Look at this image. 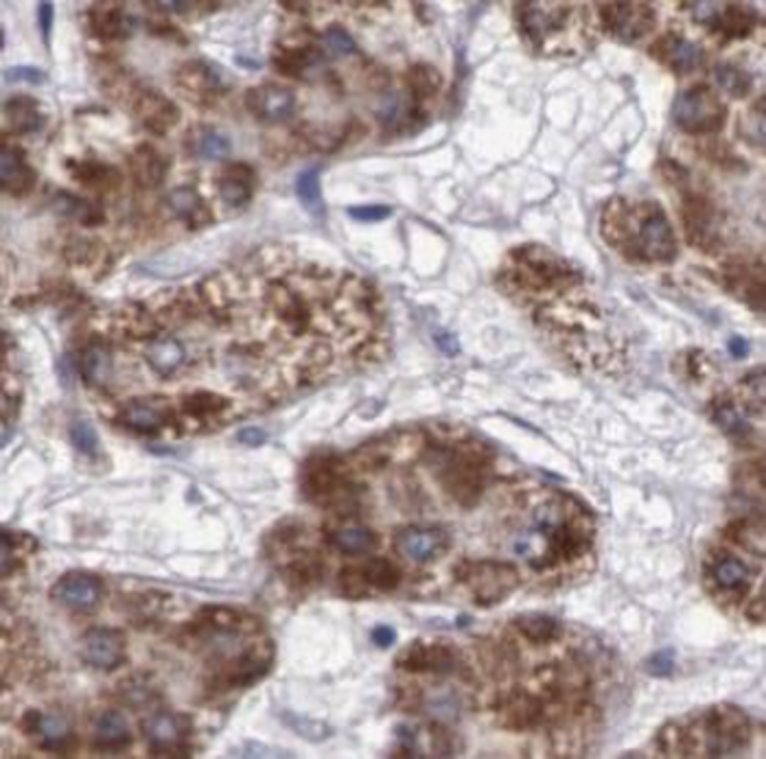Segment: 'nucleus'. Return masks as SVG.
<instances>
[{"label": "nucleus", "instance_id": "nucleus-19", "mask_svg": "<svg viewBox=\"0 0 766 759\" xmlns=\"http://www.w3.org/2000/svg\"><path fill=\"white\" fill-rule=\"evenodd\" d=\"M178 86L187 92V95L200 99H213L222 95L228 88L222 70L206 62L184 64L178 73Z\"/></svg>", "mask_w": 766, "mask_h": 759}, {"label": "nucleus", "instance_id": "nucleus-45", "mask_svg": "<svg viewBox=\"0 0 766 759\" xmlns=\"http://www.w3.org/2000/svg\"><path fill=\"white\" fill-rule=\"evenodd\" d=\"M348 215L357 221H366V224H373V221H381L392 215L390 206H381V204H368V206H353L348 208Z\"/></svg>", "mask_w": 766, "mask_h": 759}, {"label": "nucleus", "instance_id": "nucleus-48", "mask_svg": "<svg viewBox=\"0 0 766 759\" xmlns=\"http://www.w3.org/2000/svg\"><path fill=\"white\" fill-rule=\"evenodd\" d=\"M239 440L248 447H259L265 442V431L259 427H246L239 431Z\"/></svg>", "mask_w": 766, "mask_h": 759}, {"label": "nucleus", "instance_id": "nucleus-22", "mask_svg": "<svg viewBox=\"0 0 766 759\" xmlns=\"http://www.w3.org/2000/svg\"><path fill=\"white\" fill-rule=\"evenodd\" d=\"M254 186H257V175H254L252 167L243 165V162H232L217 180L219 197L232 208L246 206L252 200Z\"/></svg>", "mask_w": 766, "mask_h": 759}, {"label": "nucleus", "instance_id": "nucleus-8", "mask_svg": "<svg viewBox=\"0 0 766 759\" xmlns=\"http://www.w3.org/2000/svg\"><path fill=\"white\" fill-rule=\"evenodd\" d=\"M596 9L598 27L626 44L646 38L657 27V14L648 3H607Z\"/></svg>", "mask_w": 766, "mask_h": 759}, {"label": "nucleus", "instance_id": "nucleus-24", "mask_svg": "<svg viewBox=\"0 0 766 759\" xmlns=\"http://www.w3.org/2000/svg\"><path fill=\"white\" fill-rule=\"evenodd\" d=\"M119 423L134 434H156L167 425V412L162 410L160 403L132 401L123 407Z\"/></svg>", "mask_w": 766, "mask_h": 759}, {"label": "nucleus", "instance_id": "nucleus-47", "mask_svg": "<svg viewBox=\"0 0 766 759\" xmlns=\"http://www.w3.org/2000/svg\"><path fill=\"white\" fill-rule=\"evenodd\" d=\"M38 22H40V31H42L44 42H49V35L53 29V5L51 3L38 5Z\"/></svg>", "mask_w": 766, "mask_h": 759}, {"label": "nucleus", "instance_id": "nucleus-5", "mask_svg": "<svg viewBox=\"0 0 766 759\" xmlns=\"http://www.w3.org/2000/svg\"><path fill=\"white\" fill-rule=\"evenodd\" d=\"M521 40L541 57H578L596 46L598 16L578 3H519Z\"/></svg>", "mask_w": 766, "mask_h": 759}, {"label": "nucleus", "instance_id": "nucleus-26", "mask_svg": "<svg viewBox=\"0 0 766 759\" xmlns=\"http://www.w3.org/2000/svg\"><path fill=\"white\" fill-rule=\"evenodd\" d=\"M88 22L103 40H119L130 35L134 29L132 18L119 5H97L88 11Z\"/></svg>", "mask_w": 766, "mask_h": 759}, {"label": "nucleus", "instance_id": "nucleus-16", "mask_svg": "<svg viewBox=\"0 0 766 759\" xmlns=\"http://www.w3.org/2000/svg\"><path fill=\"white\" fill-rule=\"evenodd\" d=\"M327 541L333 552H338L342 556H353V558L375 556V550L379 545L377 534L357 521L338 523L329 532Z\"/></svg>", "mask_w": 766, "mask_h": 759}, {"label": "nucleus", "instance_id": "nucleus-15", "mask_svg": "<svg viewBox=\"0 0 766 759\" xmlns=\"http://www.w3.org/2000/svg\"><path fill=\"white\" fill-rule=\"evenodd\" d=\"M248 110L265 123H281L292 119L296 112V95L285 86L263 84L250 88L246 95Z\"/></svg>", "mask_w": 766, "mask_h": 759}, {"label": "nucleus", "instance_id": "nucleus-13", "mask_svg": "<svg viewBox=\"0 0 766 759\" xmlns=\"http://www.w3.org/2000/svg\"><path fill=\"white\" fill-rule=\"evenodd\" d=\"M653 55L666 68H670L672 73L681 77L696 73L705 64L703 46L677 31H668L664 38H659L653 44Z\"/></svg>", "mask_w": 766, "mask_h": 759}, {"label": "nucleus", "instance_id": "nucleus-50", "mask_svg": "<svg viewBox=\"0 0 766 759\" xmlns=\"http://www.w3.org/2000/svg\"><path fill=\"white\" fill-rule=\"evenodd\" d=\"M436 342L440 344V348H443L447 355L458 353V344H456V340H454V335H449V333L438 335V337H436Z\"/></svg>", "mask_w": 766, "mask_h": 759}, {"label": "nucleus", "instance_id": "nucleus-32", "mask_svg": "<svg viewBox=\"0 0 766 759\" xmlns=\"http://www.w3.org/2000/svg\"><path fill=\"white\" fill-rule=\"evenodd\" d=\"M81 375L84 379L95 385V388H103L112 377V353L110 346L103 342H92L84 357H81Z\"/></svg>", "mask_w": 766, "mask_h": 759}, {"label": "nucleus", "instance_id": "nucleus-12", "mask_svg": "<svg viewBox=\"0 0 766 759\" xmlns=\"http://www.w3.org/2000/svg\"><path fill=\"white\" fill-rule=\"evenodd\" d=\"M51 598L64 609L95 611L103 598V582L95 574L71 571L55 582Z\"/></svg>", "mask_w": 766, "mask_h": 759}, {"label": "nucleus", "instance_id": "nucleus-1", "mask_svg": "<svg viewBox=\"0 0 766 759\" xmlns=\"http://www.w3.org/2000/svg\"><path fill=\"white\" fill-rule=\"evenodd\" d=\"M535 322L570 364L613 372L626 361V340L611 311L580 283L532 307Z\"/></svg>", "mask_w": 766, "mask_h": 759}, {"label": "nucleus", "instance_id": "nucleus-25", "mask_svg": "<svg viewBox=\"0 0 766 759\" xmlns=\"http://www.w3.org/2000/svg\"><path fill=\"white\" fill-rule=\"evenodd\" d=\"M5 127L16 136L36 134L44 127V114L29 97H14L5 103Z\"/></svg>", "mask_w": 766, "mask_h": 759}, {"label": "nucleus", "instance_id": "nucleus-44", "mask_svg": "<svg viewBox=\"0 0 766 759\" xmlns=\"http://www.w3.org/2000/svg\"><path fill=\"white\" fill-rule=\"evenodd\" d=\"M5 81L7 84H44L46 81V73L36 66H16V68H9L5 73Z\"/></svg>", "mask_w": 766, "mask_h": 759}, {"label": "nucleus", "instance_id": "nucleus-9", "mask_svg": "<svg viewBox=\"0 0 766 759\" xmlns=\"http://www.w3.org/2000/svg\"><path fill=\"white\" fill-rule=\"evenodd\" d=\"M679 9H686L696 25L725 40L747 38L756 25L751 11L738 3H683Z\"/></svg>", "mask_w": 766, "mask_h": 759}, {"label": "nucleus", "instance_id": "nucleus-7", "mask_svg": "<svg viewBox=\"0 0 766 759\" xmlns=\"http://www.w3.org/2000/svg\"><path fill=\"white\" fill-rule=\"evenodd\" d=\"M672 121L681 132L705 136L721 132L727 121V105L718 90L707 84H696L681 92L672 105Z\"/></svg>", "mask_w": 766, "mask_h": 759}, {"label": "nucleus", "instance_id": "nucleus-20", "mask_svg": "<svg viewBox=\"0 0 766 759\" xmlns=\"http://www.w3.org/2000/svg\"><path fill=\"white\" fill-rule=\"evenodd\" d=\"M143 733L152 744V749L167 751L171 755L184 744V738L189 733V722L176 714H154L143 722Z\"/></svg>", "mask_w": 766, "mask_h": 759}, {"label": "nucleus", "instance_id": "nucleus-42", "mask_svg": "<svg viewBox=\"0 0 766 759\" xmlns=\"http://www.w3.org/2000/svg\"><path fill=\"white\" fill-rule=\"evenodd\" d=\"M320 51L322 55L327 53L329 57H348L357 53V44L342 27H331L322 33Z\"/></svg>", "mask_w": 766, "mask_h": 759}, {"label": "nucleus", "instance_id": "nucleus-40", "mask_svg": "<svg viewBox=\"0 0 766 759\" xmlns=\"http://www.w3.org/2000/svg\"><path fill=\"white\" fill-rule=\"evenodd\" d=\"M738 134L749 147H764V99H758V103L751 105L747 114H742Z\"/></svg>", "mask_w": 766, "mask_h": 759}, {"label": "nucleus", "instance_id": "nucleus-41", "mask_svg": "<svg viewBox=\"0 0 766 759\" xmlns=\"http://www.w3.org/2000/svg\"><path fill=\"white\" fill-rule=\"evenodd\" d=\"M405 81H408V88L414 95V99L432 97L440 88V75L432 66H427V64L412 66L408 70V75H405Z\"/></svg>", "mask_w": 766, "mask_h": 759}, {"label": "nucleus", "instance_id": "nucleus-31", "mask_svg": "<svg viewBox=\"0 0 766 759\" xmlns=\"http://www.w3.org/2000/svg\"><path fill=\"white\" fill-rule=\"evenodd\" d=\"M130 167L143 186H158L167 175V158L152 145H141L132 154Z\"/></svg>", "mask_w": 766, "mask_h": 759}, {"label": "nucleus", "instance_id": "nucleus-6", "mask_svg": "<svg viewBox=\"0 0 766 759\" xmlns=\"http://www.w3.org/2000/svg\"><path fill=\"white\" fill-rule=\"evenodd\" d=\"M580 283H585V278L574 263L537 243L510 252L499 274L506 296L526 307H537Z\"/></svg>", "mask_w": 766, "mask_h": 759}, {"label": "nucleus", "instance_id": "nucleus-30", "mask_svg": "<svg viewBox=\"0 0 766 759\" xmlns=\"http://www.w3.org/2000/svg\"><path fill=\"white\" fill-rule=\"evenodd\" d=\"M132 733L121 714L116 711H106L95 725V746L101 751H121L130 746Z\"/></svg>", "mask_w": 766, "mask_h": 759}, {"label": "nucleus", "instance_id": "nucleus-37", "mask_svg": "<svg viewBox=\"0 0 766 759\" xmlns=\"http://www.w3.org/2000/svg\"><path fill=\"white\" fill-rule=\"evenodd\" d=\"M736 405L745 414H758L762 418L764 414V372L762 368L758 372H751L738 385Z\"/></svg>", "mask_w": 766, "mask_h": 759}, {"label": "nucleus", "instance_id": "nucleus-2", "mask_svg": "<svg viewBox=\"0 0 766 759\" xmlns=\"http://www.w3.org/2000/svg\"><path fill=\"white\" fill-rule=\"evenodd\" d=\"M707 595L751 626L764 624V521L734 519L703 556Z\"/></svg>", "mask_w": 766, "mask_h": 759}, {"label": "nucleus", "instance_id": "nucleus-17", "mask_svg": "<svg viewBox=\"0 0 766 759\" xmlns=\"http://www.w3.org/2000/svg\"><path fill=\"white\" fill-rule=\"evenodd\" d=\"M134 112L141 123L154 134H165L180 119L178 105L154 90H143L134 101Z\"/></svg>", "mask_w": 766, "mask_h": 759}, {"label": "nucleus", "instance_id": "nucleus-35", "mask_svg": "<svg viewBox=\"0 0 766 759\" xmlns=\"http://www.w3.org/2000/svg\"><path fill=\"white\" fill-rule=\"evenodd\" d=\"M31 731L40 735V740L44 746L49 749H57V746H64L68 735H71V727H68L66 718L57 716V714H31Z\"/></svg>", "mask_w": 766, "mask_h": 759}, {"label": "nucleus", "instance_id": "nucleus-21", "mask_svg": "<svg viewBox=\"0 0 766 759\" xmlns=\"http://www.w3.org/2000/svg\"><path fill=\"white\" fill-rule=\"evenodd\" d=\"M143 355L158 377L169 379L187 361V348L173 335H158L145 344Z\"/></svg>", "mask_w": 766, "mask_h": 759}, {"label": "nucleus", "instance_id": "nucleus-33", "mask_svg": "<svg viewBox=\"0 0 766 759\" xmlns=\"http://www.w3.org/2000/svg\"><path fill=\"white\" fill-rule=\"evenodd\" d=\"M53 210L64 219L79 221V224L84 226H97L103 221L101 210H97L95 206L73 193H57L53 200Z\"/></svg>", "mask_w": 766, "mask_h": 759}, {"label": "nucleus", "instance_id": "nucleus-28", "mask_svg": "<svg viewBox=\"0 0 766 759\" xmlns=\"http://www.w3.org/2000/svg\"><path fill=\"white\" fill-rule=\"evenodd\" d=\"M712 416L714 423L736 442H751L753 434H756L734 399H716L712 405Z\"/></svg>", "mask_w": 766, "mask_h": 759}, {"label": "nucleus", "instance_id": "nucleus-46", "mask_svg": "<svg viewBox=\"0 0 766 759\" xmlns=\"http://www.w3.org/2000/svg\"><path fill=\"white\" fill-rule=\"evenodd\" d=\"M672 668H675V659H672L670 652H657V655L648 661V672L655 676H668Z\"/></svg>", "mask_w": 766, "mask_h": 759}, {"label": "nucleus", "instance_id": "nucleus-18", "mask_svg": "<svg viewBox=\"0 0 766 759\" xmlns=\"http://www.w3.org/2000/svg\"><path fill=\"white\" fill-rule=\"evenodd\" d=\"M0 184H3L5 193L14 197L27 195L36 184V171L27 165L25 151L16 145H9L7 140L3 143V151H0Z\"/></svg>", "mask_w": 766, "mask_h": 759}, {"label": "nucleus", "instance_id": "nucleus-10", "mask_svg": "<svg viewBox=\"0 0 766 759\" xmlns=\"http://www.w3.org/2000/svg\"><path fill=\"white\" fill-rule=\"evenodd\" d=\"M451 550V534L440 525L408 523L394 534V552L414 565H429Z\"/></svg>", "mask_w": 766, "mask_h": 759}, {"label": "nucleus", "instance_id": "nucleus-3", "mask_svg": "<svg viewBox=\"0 0 766 759\" xmlns=\"http://www.w3.org/2000/svg\"><path fill=\"white\" fill-rule=\"evenodd\" d=\"M753 720L731 705L694 711L661 727L651 742L653 757H736L753 744Z\"/></svg>", "mask_w": 766, "mask_h": 759}, {"label": "nucleus", "instance_id": "nucleus-11", "mask_svg": "<svg viewBox=\"0 0 766 759\" xmlns=\"http://www.w3.org/2000/svg\"><path fill=\"white\" fill-rule=\"evenodd\" d=\"M683 221H686V237L696 250L716 254L723 248L721 224H718L716 210L703 197H688L686 206H683Z\"/></svg>", "mask_w": 766, "mask_h": 759}, {"label": "nucleus", "instance_id": "nucleus-4", "mask_svg": "<svg viewBox=\"0 0 766 759\" xmlns=\"http://www.w3.org/2000/svg\"><path fill=\"white\" fill-rule=\"evenodd\" d=\"M609 248L637 265H666L677 259L679 243L666 210L651 200L615 197L600 217Z\"/></svg>", "mask_w": 766, "mask_h": 759}, {"label": "nucleus", "instance_id": "nucleus-23", "mask_svg": "<svg viewBox=\"0 0 766 759\" xmlns=\"http://www.w3.org/2000/svg\"><path fill=\"white\" fill-rule=\"evenodd\" d=\"M167 206L173 217L184 221L189 228H204L213 221L211 208H208L204 197L195 189H191V186H178V189H173L167 197Z\"/></svg>", "mask_w": 766, "mask_h": 759}, {"label": "nucleus", "instance_id": "nucleus-29", "mask_svg": "<svg viewBox=\"0 0 766 759\" xmlns=\"http://www.w3.org/2000/svg\"><path fill=\"white\" fill-rule=\"evenodd\" d=\"M187 147L193 156L202 160H222L230 151V138L215 127L200 125L187 134Z\"/></svg>", "mask_w": 766, "mask_h": 759}, {"label": "nucleus", "instance_id": "nucleus-49", "mask_svg": "<svg viewBox=\"0 0 766 759\" xmlns=\"http://www.w3.org/2000/svg\"><path fill=\"white\" fill-rule=\"evenodd\" d=\"M394 639H397V633H394V628L390 626H377L373 630V641L379 648H388L390 644H394Z\"/></svg>", "mask_w": 766, "mask_h": 759}, {"label": "nucleus", "instance_id": "nucleus-27", "mask_svg": "<svg viewBox=\"0 0 766 759\" xmlns=\"http://www.w3.org/2000/svg\"><path fill=\"white\" fill-rule=\"evenodd\" d=\"M322 60V51L316 46H278L272 55V62L278 73L287 77H303L309 68Z\"/></svg>", "mask_w": 766, "mask_h": 759}, {"label": "nucleus", "instance_id": "nucleus-36", "mask_svg": "<svg viewBox=\"0 0 766 759\" xmlns=\"http://www.w3.org/2000/svg\"><path fill=\"white\" fill-rule=\"evenodd\" d=\"M296 195L311 217H324V200L320 189V171L307 169L296 178Z\"/></svg>", "mask_w": 766, "mask_h": 759}, {"label": "nucleus", "instance_id": "nucleus-43", "mask_svg": "<svg viewBox=\"0 0 766 759\" xmlns=\"http://www.w3.org/2000/svg\"><path fill=\"white\" fill-rule=\"evenodd\" d=\"M71 442L84 455H95L99 451V436L88 420H75L71 425Z\"/></svg>", "mask_w": 766, "mask_h": 759}, {"label": "nucleus", "instance_id": "nucleus-39", "mask_svg": "<svg viewBox=\"0 0 766 759\" xmlns=\"http://www.w3.org/2000/svg\"><path fill=\"white\" fill-rule=\"evenodd\" d=\"M75 180L84 186H92V189H112L119 182V173L112 167L101 165V162H79L75 165Z\"/></svg>", "mask_w": 766, "mask_h": 759}, {"label": "nucleus", "instance_id": "nucleus-34", "mask_svg": "<svg viewBox=\"0 0 766 759\" xmlns=\"http://www.w3.org/2000/svg\"><path fill=\"white\" fill-rule=\"evenodd\" d=\"M714 79L721 90H725L729 97L736 99H745L751 88H753V77L747 73L745 68L731 62L716 64L714 68Z\"/></svg>", "mask_w": 766, "mask_h": 759}, {"label": "nucleus", "instance_id": "nucleus-38", "mask_svg": "<svg viewBox=\"0 0 766 759\" xmlns=\"http://www.w3.org/2000/svg\"><path fill=\"white\" fill-rule=\"evenodd\" d=\"M230 407V401L224 399V396L213 394V392H195L189 399H184L182 410L187 416L193 418H213V416H222Z\"/></svg>", "mask_w": 766, "mask_h": 759}, {"label": "nucleus", "instance_id": "nucleus-14", "mask_svg": "<svg viewBox=\"0 0 766 759\" xmlns=\"http://www.w3.org/2000/svg\"><path fill=\"white\" fill-rule=\"evenodd\" d=\"M81 657L97 670H116L125 657V639L114 628H90L81 637Z\"/></svg>", "mask_w": 766, "mask_h": 759}]
</instances>
